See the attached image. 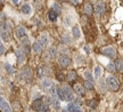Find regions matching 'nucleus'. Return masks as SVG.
Segmentation results:
<instances>
[{"label":"nucleus","mask_w":123,"mask_h":112,"mask_svg":"<svg viewBox=\"0 0 123 112\" xmlns=\"http://www.w3.org/2000/svg\"><path fill=\"white\" fill-rule=\"evenodd\" d=\"M87 105L90 106V108H92V109H95L97 106V102L95 99H89L88 102H87Z\"/></svg>","instance_id":"obj_32"},{"label":"nucleus","mask_w":123,"mask_h":112,"mask_svg":"<svg viewBox=\"0 0 123 112\" xmlns=\"http://www.w3.org/2000/svg\"><path fill=\"white\" fill-rule=\"evenodd\" d=\"M34 6L37 9H39L41 7V2H40V0H34Z\"/></svg>","instance_id":"obj_37"},{"label":"nucleus","mask_w":123,"mask_h":112,"mask_svg":"<svg viewBox=\"0 0 123 112\" xmlns=\"http://www.w3.org/2000/svg\"><path fill=\"white\" fill-rule=\"evenodd\" d=\"M5 69L7 70V72H8L9 74H12V73H13V72H14V69H13V66H12L10 64H8V63H6V64H5Z\"/></svg>","instance_id":"obj_33"},{"label":"nucleus","mask_w":123,"mask_h":112,"mask_svg":"<svg viewBox=\"0 0 123 112\" xmlns=\"http://www.w3.org/2000/svg\"><path fill=\"white\" fill-rule=\"evenodd\" d=\"M62 40H63V42H65V44H67V45H70L71 42H72V40L70 39V37L68 36H64L63 38H62Z\"/></svg>","instance_id":"obj_35"},{"label":"nucleus","mask_w":123,"mask_h":112,"mask_svg":"<svg viewBox=\"0 0 123 112\" xmlns=\"http://www.w3.org/2000/svg\"><path fill=\"white\" fill-rule=\"evenodd\" d=\"M58 64H59L62 67L70 66V64H71L70 57H68V56H66V55H61V56L58 57Z\"/></svg>","instance_id":"obj_5"},{"label":"nucleus","mask_w":123,"mask_h":112,"mask_svg":"<svg viewBox=\"0 0 123 112\" xmlns=\"http://www.w3.org/2000/svg\"><path fill=\"white\" fill-rule=\"evenodd\" d=\"M16 56H17V63L18 64H22L24 62V53L22 50H17L16 52Z\"/></svg>","instance_id":"obj_23"},{"label":"nucleus","mask_w":123,"mask_h":112,"mask_svg":"<svg viewBox=\"0 0 123 112\" xmlns=\"http://www.w3.org/2000/svg\"><path fill=\"white\" fill-rule=\"evenodd\" d=\"M38 112H43V111H42V110H40V111H38Z\"/></svg>","instance_id":"obj_44"},{"label":"nucleus","mask_w":123,"mask_h":112,"mask_svg":"<svg viewBox=\"0 0 123 112\" xmlns=\"http://www.w3.org/2000/svg\"><path fill=\"white\" fill-rule=\"evenodd\" d=\"M90 112H97V111H95V110H92V111H90Z\"/></svg>","instance_id":"obj_43"},{"label":"nucleus","mask_w":123,"mask_h":112,"mask_svg":"<svg viewBox=\"0 0 123 112\" xmlns=\"http://www.w3.org/2000/svg\"><path fill=\"white\" fill-rule=\"evenodd\" d=\"M39 42L41 44V46L42 47H44V46H48V42H49V39H48V37L47 36H41L39 38Z\"/></svg>","instance_id":"obj_22"},{"label":"nucleus","mask_w":123,"mask_h":112,"mask_svg":"<svg viewBox=\"0 0 123 112\" xmlns=\"http://www.w3.org/2000/svg\"><path fill=\"white\" fill-rule=\"evenodd\" d=\"M59 1H62V2H66L67 0H59Z\"/></svg>","instance_id":"obj_42"},{"label":"nucleus","mask_w":123,"mask_h":112,"mask_svg":"<svg viewBox=\"0 0 123 112\" xmlns=\"http://www.w3.org/2000/svg\"><path fill=\"white\" fill-rule=\"evenodd\" d=\"M21 44H22L24 47L30 46V40H29V38H27V37H23V38H21Z\"/></svg>","instance_id":"obj_29"},{"label":"nucleus","mask_w":123,"mask_h":112,"mask_svg":"<svg viewBox=\"0 0 123 112\" xmlns=\"http://www.w3.org/2000/svg\"><path fill=\"white\" fill-rule=\"evenodd\" d=\"M82 10H83V13L87 15V16H91L92 13H93V7H92V5L87 1V2H84L83 4V7H82Z\"/></svg>","instance_id":"obj_8"},{"label":"nucleus","mask_w":123,"mask_h":112,"mask_svg":"<svg viewBox=\"0 0 123 112\" xmlns=\"http://www.w3.org/2000/svg\"><path fill=\"white\" fill-rule=\"evenodd\" d=\"M43 74H44V66L40 65V66L38 67V77H39V78H42Z\"/></svg>","instance_id":"obj_31"},{"label":"nucleus","mask_w":123,"mask_h":112,"mask_svg":"<svg viewBox=\"0 0 123 112\" xmlns=\"http://www.w3.org/2000/svg\"><path fill=\"white\" fill-rule=\"evenodd\" d=\"M56 78H57L58 81H61V82H63V81H65V76H64V73H57L56 74Z\"/></svg>","instance_id":"obj_34"},{"label":"nucleus","mask_w":123,"mask_h":112,"mask_svg":"<svg viewBox=\"0 0 123 112\" xmlns=\"http://www.w3.org/2000/svg\"><path fill=\"white\" fill-rule=\"evenodd\" d=\"M25 27L24 26H17L16 27V31H15V34H16V37L17 38H23V37H25Z\"/></svg>","instance_id":"obj_11"},{"label":"nucleus","mask_w":123,"mask_h":112,"mask_svg":"<svg viewBox=\"0 0 123 112\" xmlns=\"http://www.w3.org/2000/svg\"><path fill=\"white\" fill-rule=\"evenodd\" d=\"M57 17H58V14L51 8L48 12V20L50 22H56V21H57Z\"/></svg>","instance_id":"obj_12"},{"label":"nucleus","mask_w":123,"mask_h":112,"mask_svg":"<svg viewBox=\"0 0 123 112\" xmlns=\"http://www.w3.org/2000/svg\"><path fill=\"white\" fill-rule=\"evenodd\" d=\"M78 112H82V111H81V110H80V111H78Z\"/></svg>","instance_id":"obj_45"},{"label":"nucleus","mask_w":123,"mask_h":112,"mask_svg":"<svg viewBox=\"0 0 123 112\" xmlns=\"http://www.w3.org/2000/svg\"><path fill=\"white\" fill-rule=\"evenodd\" d=\"M56 93H57L58 99L65 101V97H64V93H63V89H62V87H56Z\"/></svg>","instance_id":"obj_24"},{"label":"nucleus","mask_w":123,"mask_h":112,"mask_svg":"<svg viewBox=\"0 0 123 112\" xmlns=\"http://www.w3.org/2000/svg\"><path fill=\"white\" fill-rule=\"evenodd\" d=\"M84 50H86L87 53H89V48H88V46H84Z\"/></svg>","instance_id":"obj_41"},{"label":"nucleus","mask_w":123,"mask_h":112,"mask_svg":"<svg viewBox=\"0 0 123 112\" xmlns=\"http://www.w3.org/2000/svg\"><path fill=\"white\" fill-rule=\"evenodd\" d=\"M32 50L34 53H37V54H39L40 52L42 50V46H41V44H40L39 41H35L34 44L32 45Z\"/></svg>","instance_id":"obj_16"},{"label":"nucleus","mask_w":123,"mask_h":112,"mask_svg":"<svg viewBox=\"0 0 123 112\" xmlns=\"http://www.w3.org/2000/svg\"><path fill=\"white\" fill-rule=\"evenodd\" d=\"M83 87L86 88V89L91 90L92 88H93V85H92V82H91V81H89V80H84V82H83Z\"/></svg>","instance_id":"obj_27"},{"label":"nucleus","mask_w":123,"mask_h":112,"mask_svg":"<svg viewBox=\"0 0 123 112\" xmlns=\"http://www.w3.org/2000/svg\"><path fill=\"white\" fill-rule=\"evenodd\" d=\"M78 111H80V109L76 104L70 103L68 105H67V112H78Z\"/></svg>","instance_id":"obj_21"},{"label":"nucleus","mask_w":123,"mask_h":112,"mask_svg":"<svg viewBox=\"0 0 123 112\" xmlns=\"http://www.w3.org/2000/svg\"><path fill=\"white\" fill-rule=\"evenodd\" d=\"M53 9L56 12V13L59 15V14L62 13V8H61V5L58 4V2H54V5H53Z\"/></svg>","instance_id":"obj_28"},{"label":"nucleus","mask_w":123,"mask_h":112,"mask_svg":"<svg viewBox=\"0 0 123 112\" xmlns=\"http://www.w3.org/2000/svg\"><path fill=\"white\" fill-rule=\"evenodd\" d=\"M21 78L24 80H30L32 78V70L29 66H24L21 70Z\"/></svg>","instance_id":"obj_4"},{"label":"nucleus","mask_w":123,"mask_h":112,"mask_svg":"<svg viewBox=\"0 0 123 112\" xmlns=\"http://www.w3.org/2000/svg\"><path fill=\"white\" fill-rule=\"evenodd\" d=\"M41 86H42V88L43 89H49L51 86H53V82H51V80L50 79H42V81H41Z\"/></svg>","instance_id":"obj_15"},{"label":"nucleus","mask_w":123,"mask_h":112,"mask_svg":"<svg viewBox=\"0 0 123 112\" xmlns=\"http://www.w3.org/2000/svg\"><path fill=\"white\" fill-rule=\"evenodd\" d=\"M70 2H71L72 5H74V6H75V5L79 4V0H70Z\"/></svg>","instance_id":"obj_39"},{"label":"nucleus","mask_w":123,"mask_h":112,"mask_svg":"<svg viewBox=\"0 0 123 112\" xmlns=\"http://www.w3.org/2000/svg\"><path fill=\"white\" fill-rule=\"evenodd\" d=\"M4 52H5V46L0 42V54H4Z\"/></svg>","instance_id":"obj_38"},{"label":"nucleus","mask_w":123,"mask_h":112,"mask_svg":"<svg viewBox=\"0 0 123 112\" xmlns=\"http://www.w3.org/2000/svg\"><path fill=\"white\" fill-rule=\"evenodd\" d=\"M42 105H43V101H42V99H33L31 108L33 109L34 111L38 112V111H40V110H41Z\"/></svg>","instance_id":"obj_7"},{"label":"nucleus","mask_w":123,"mask_h":112,"mask_svg":"<svg viewBox=\"0 0 123 112\" xmlns=\"http://www.w3.org/2000/svg\"><path fill=\"white\" fill-rule=\"evenodd\" d=\"M101 54L107 56V57H110V58H114L115 55H116V50H115L114 47L107 46V47H104V48L101 49Z\"/></svg>","instance_id":"obj_3"},{"label":"nucleus","mask_w":123,"mask_h":112,"mask_svg":"<svg viewBox=\"0 0 123 112\" xmlns=\"http://www.w3.org/2000/svg\"><path fill=\"white\" fill-rule=\"evenodd\" d=\"M0 111L1 112H13L10 105H9L8 102H7L4 97H0Z\"/></svg>","instance_id":"obj_6"},{"label":"nucleus","mask_w":123,"mask_h":112,"mask_svg":"<svg viewBox=\"0 0 123 112\" xmlns=\"http://www.w3.org/2000/svg\"><path fill=\"white\" fill-rule=\"evenodd\" d=\"M106 70L108 72H111V73H114L115 70H116V69H115V64L114 63H108V64L106 65Z\"/></svg>","instance_id":"obj_26"},{"label":"nucleus","mask_w":123,"mask_h":112,"mask_svg":"<svg viewBox=\"0 0 123 112\" xmlns=\"http://www.w3.org/2000/svg\"><path fill=\"white\" fill-rule=\"evenodd\" d=\"M0 38L5 41H9V33L6 31V29L1 27V31H0Z\"/></svg>","instance_id":"obj_18"},{"label":"nucleus","mask_w":123,"mask_h":112,"mask_svg":"<svg viewBox=\"0 0 123 112\" xmlns=\"http://www.w3.org/2000/svg\"><path fill=\"white\" fill-rule=\"evenodd\" d=\"M0 39H1V38H0ZM0 42H1V41H0Z\"/></svg>","instance_id":"obj_46"},{"label":"nucleus","mask_w":123,"mask_h":112,"mask_svg":"<svg viewBox=\"0 0 123 112\" xmlns=\"http://www.w3.org/2000/svg\"><path fill=\"white\" fill-rule=\"evenodd\" d=\"M106 86L111 92H116L120 88V81L114 76H108L106 78Z\"/></svg>","instance_id":"obj_1"},{"label":"nucleus","mask_w":123,"mask_h":112,"mask_svg":"<svg viewBox=\"0 0 123 112\" xmlns=\"http://www.w3.org/2000/svg\"><path fill=\"white\" fill-rule=\"evenodd\" d=\"M47 55H48L50 58H54L57 56V50L56 48H54V47H49L48 50H47Z\"/></svg>","instance_id":"obj_19"},{"label":"nucleus","mask_w":123,"mask_h":112,"mask_svg":"<svg viewBox=\"0 0 123 112\" xmlns=\"http://www.w3.org/2000/svg\"><path fill=\"white\" fill-rule=\"evenodd\" d=\"M62 89H63V93H64V97H65V101H72L73 97H74V92L71 88L68 85H63L62 86Z\"/></svg>","instance_id":"obj_2"},{"label":"nucleus","mask_w":123,"mask_h":112,"mask_svg":"<svg viewBox=\"0 0 123 112\" xmlns=\"http://www.w3.org/2000/svg\"><path fill=\"white\" fill-rule=\"evenodd\" d=\"M72 33H73V37L76 38V39H79L80 37H81V30H80V26H74L72 29Z\"/></svg>","instance_id":"obj_20"},{"label":"nucleus","mask_w":123,"mask_h":112,"mask_svg":"<svg viewBox=\"0 0 123 112\" xmlns=\"http://www.w3.org/2000/svg\"><path fill=\"white\" fill-rule=\"evenodd\" d=\"M93 12H95L98 16H100L101 14L105 12V5H104V2H96L95 7H93Z\"/></svg>","instance_id":"obj_9"},{"label":"nucleus","mask_w":123,"mask_h":112,"mask_svg":"<svg viewBox=\"0 0 123 112\" xmlns=\"http://www.w3.org/2000/svg\"><path fill=\"white\" fill-rule=\"evenodd\" d=\"M12 1H13L14 5H18V1H19V0H12Z\"/></svg>","instance_id":"obj_40"},{"label":"nucleus","mask_w":123,"mask_h":112,"mask_svg":"<svg viewBox=\"0 0 123 112\" xmlns=\"http://www.w3.org/2000/svg\"><path fill=\"white\" fill-rule=\"evenodd\" d=\"M76 79V72L74 70H72L67 73V77H66V80L68 81V82H72V81H74Z\"/></svg>","instance_id":"obj_17"},{"label":"nucleus","mask_w":123,"mask_h":112,"mask_svg":"<svg viewBox=\"0 0 123 112\" xmlns=\"http://www.w3.org/2000/svg\"><path fill=\"white\" fill-rule=\"evenodd\" d=\"M93 73H95V78L96 79H99L101 76V67L99 65L95 66V70H93Z\"/></svg>","instance_id":"obj_25"},{"label":"nucleus","mask_w":123,"mask_h":112,"mask_svg":"<svg viewBox=\"0 0 123 112\" xmlns=\"http://www.w3.org/2000/svg\"><path fill=\"white\" fill-rule=\"evenodd\" d=\"M31 10H32V9H31V6L29 4H24L22 7H21V13L24 14V15H30Z\"/></svg>","instance_id":"obj_14"},{"label":"nucleus","mask_w":123,"mask_h":112,"mask_svg":"<svg viewBox=\"0 0 123 112\" xmlns=\"http://www.w3.org/2000/svg\"><path fill=\"white\" fill-rule=\"evenodd\" d=\"M84 79H86V80L91 81V82H93V77L91 76V73H90L89 71H86V72H84Z\"/></svg>","instance_id":"obj_30"},{"label":"nucleus","mask_w":123,"mask_h":112,"mask_svg":"<svg viewBox=\"0 0 123 112\" xmlns=\"http://www.w3.org/2000/svg\"><path fill=\"white\" fill-rule=\"evenodd\" d=\"M114 64H115V69H116V71L120 72V73H123V59H121V58L116 59Z\"/></svg>","instance_id":"obj_13"},{"label":"nucleus","mask_w":123,"mask_h":112,"mask_svg":"<svg viewBox=\"0 0 123 112\" xmlns=\"http://www.w3.org/2000/svg\"><path fill=\"white\" fill-rule=\"evenodd\" d=\"M73 92H74L78 96H83L84 95V87L79 85V84H75L74 87H73Z\"/></svg>","instance_id":"obj_10"},{"label":"nucleus","mask_w":123,"mask_h":112,"mask_svg":"<svg viewBox=\"0 0 123 112\" xmlns=\"http://www.w3.org/2000/svg\"><path fill=\"white\" fill-rule=\"evenodd\" d=\"M64 22H65V25H67V26H70L71 23H72V21H71V17L70 16H66L65 20H64Z\"/></svg>","instance_id":"obj_36"}]
</instances>
